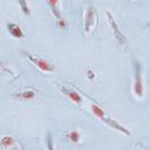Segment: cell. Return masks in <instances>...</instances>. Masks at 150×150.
Returning <instances> with one entry per match:
<instances>
[{"label": "cell", "mask_w": 150, "mask_h": 150, "mask_svg": "<svg viewBox=\"0 0 150 150\" xmlns=\"http://www.w3.org/2000/svg\"><path fill=\"white\" fill-rule=\"evenodd\" d=\"M88 77H89V79H93V77H94V75H93V73H91L90 70H88Z\"/></svg>", "instance_id": "15"}, {"label": "cell", "mask_w": 150, "mask_h": 150, "mask_svg": "<svg viewBox=\"0 0 150 150\" xmlns=\"http://www.w3.org/2000/svg\"><path fill=\"white\" fill-rule=\"evenodd\" d=\"M27 57H28L38 68H40L42 71H53V69H54V67H53L49 62H47L46 60H43V59L33 56V55H30V54H27Z\"/></svg>", "instance_id": "3"}, {"label": "cell", "mask_w": 150, "mask_h": 150, "mask_svg": "<svg viewBox=\"0 0 150 150\" xmlns=\"http://www.w3.org/2000/svg\"><path fill=\"white\" fill-rule=\"evenodd\" d=\"M95 18H96V11L95 7L89 6L87 8L86 15H84V27H86V32L89 33L90 29L93 28L94 23H95Z\"/></svg>", "instance_id": "2"}, {"label": "cell", "mask_w": 150, "mask_h": 150, "mask_svg": "<svg viewBox=\"0 0 150 150\" xmlns=\"http://www.w3.org/2000/svg\"><path fill=\"white\" fill-rule=\"evenodd\" d=\"M107 15H108V18H109V21H110V25H111V27H112V30H114V34H115L116 39L120 41V43H123V41H124V36H123L122 33H120V29H118V27H117V23L115 22L114 18L110 15L109 12L107 13Z\"/></svg>", "instance_id": "8"}, {"label": "cell", "mask_w": 150, "mask_h": 150, "mask_svg": "<svg viewBox=\"0 0 150 150\" xmlns=\"http://www.w3.org/2000/svg\"><path fill=\"white\" fill-rule=\"evenodd\" d=\"M59 89L66 95V96H68L73 102H75L76 104H81L82 103V97H81V95L77 93V91H75V90H73V89H69V88H64V87H59Z\"/></svg>", "instance_id": "4"}, {"label": "cell", "mask_w": 150, "mask_h": 150, "mask_svg": "<svg viewBox=\"0 0 150 150\" xmlns=\"http://www.w3.org/2000/svg\"><path fill=\"white\" fill-rule=\"evenodd\" d=\"M57 25L60 28H66L67 27V20L64 18H61L60 20H57Z\"/></svg>", "instance_id": "13"}, {"label": "cell", "mask_w": 150, "mask_h": 150, "mask_svg": "<svg viewBox=\"0 0 150 150\" xmlns=\"http://www.w3.org/2000/svg\"><path fill=\"white\" fill-rule=\"evenodd\" d=\"M1 148L2 149H14V148H16V142L12 136L4 135L1 138Z\"/></svg>", "instance_id": "7"}, {"label": "cell", "mask_w": 150, "mask_h": 150, "mask_svg": "<svg viewBox=\"0 0 150 150\" xmlns=\"http://www.w3.org/2000/svg\"><path fill=\"white\" fill-rule=\"evenodd\" d=\"M47 145H48V150H54V148H53V141H52L50 134L47 135Z\"/></svg>", "instance_id": "14"}, {"label": "cell", "mask_w": 150, "mask_h": 150, "mask_svg": "<svg viewBox=\"0 0 150 150\" xmlns=\"http://www.w3.org/2000/svg\"><path fill=\"white\" fill-rule=\"evenodd\" d=\"M35 95H36V93H35L34 90H32V89H26V90H22V91H20V93H16L14 96H15L16 98H19V100L30 101V100H33V98L35 97Z\"/></svg>", "instance_id": "6"}, {"label": "cell", "mask_w": 150, "mask_h": 150, "mask_svg": "<svg viewBox=\"0 0 150 150\" xmlns=\"http://www.w3.org/2000/svg\"><path fill=\"white\" fill-rule=\"evenodd\" d=\"M67 137L69 138L70 142H73V143H77V142L80 141V132L76 131V130H73V131L68 132Z\"/></svg>", "instance_id": "11"}, {"label": "cell", "mask_w": 150, "mask_h": 150, "mask_svg": "<svg viewBox=\"0 0 150 150\" xmlns=\"http://www.w3.org/2000/svg\"><path fill=\"white\" fill-rule=\"evenodd\" d=\"M91 110H93L94 115H96V116H97L100 120H101V118H103V117L105 116L104 110H103L101 107H98L97 104H91Z\"/></svg>", "instance_id": "10"}, {"label": "cell", "mask_w": 150, "mask_h": 150, "mask_svg": "<svg viewBox=\"0 0 150 150\" xmlns=\"http://www.w3.org/2000/svg\"><path fill=\"white\" fill-rule=\"evenodd\" d=\"M19 4H20V6L22 7V11H23V12H25L26 14H29V13H30V11H29V7L27 6L26 1H20Z\"/></svg>", "instance_id": "12"}, {"label": "cell", "mask_w": 150, "mask_h": 150, "mask_svg": "<svg viewBox=\"0 0 150 150\" xmlns=\"http://www.w3.org/2000/svg\"><path fill=\"white\" fill-rule=\"evenodd\" d=\"M7 29H8L9 34H11L12 36H14V38H16V39L23 38V32H22V29H21V27H20L19 25H16V23H14V22H8V23H7Z\"/></svg>", "instance_id": "5"}, {"label": "cell", "mask_w": 150, "mask_h": 150, "mask_svg": "<svg viewBox=\"0 0 150 150\" xmlns=\"http://www.w3.org/2000/svg\"><path fill=\"white\" fill-rule=\"evenodd\" d=\"M48 5L52 7L53 14L57 18V20H60V19H61V13H60V9H59V5H60V2H59V1H49Z\"/></svg>", "instance_id": "9"}, {"label": "cell", "mask_w": 150, "mask_h": 150, "mask_svg": "<svg viewBox=\"0 0 150 150\" xmlns=\"http://www.w3.org/2000/svg\"><path fill=\"white\" fill-rule=\"evenodd\" d=\"M143 81H142V74H141V66L136 61L135 62V84H134V93L138 96H143Z\"/></svg>", "instance_id": "1"}]
</instances>
